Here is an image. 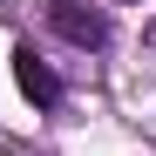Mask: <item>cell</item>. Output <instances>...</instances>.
Here are the masks:
<instances>
[{
  "label": "cell",
  "instance_id": "7a4b0ae2",
  "mask_svg": "<svg viewBox=\"0 0 156 156\" xmlns=\"http://www.w3.org/2000/svg\"><path fill=\"white\" fill-rule=\"evenodd\" d=\"M14 82H20V95H27L34 109H55V102H61V75L34 55V41H20V48H14Z\"/></svg>",
  "mask_w": 156,
  "mask_h": 156
},
{
  "label": "cell",
  "instance_id": "6da1fadb",
  "mask_svg": "<svg viewBox=\"0 0 156 156\" xmlns=\"http://www.w3.org/2000/svg\"><path fill=\"white\" fill-rule=\"evenodd\" d=\"M48 20H55V34L68 48H109V14H95L88 0H48Z\"/></svg>",
  "mask_w": 156,
  "mask_h": 156
}]
</instances>
